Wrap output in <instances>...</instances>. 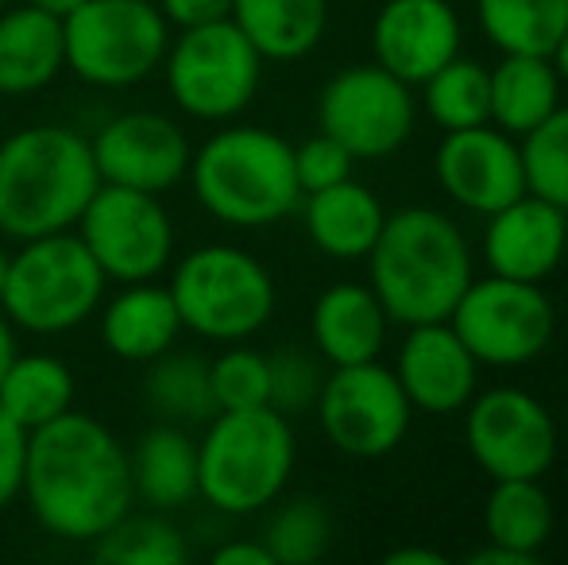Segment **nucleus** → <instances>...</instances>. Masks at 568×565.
<instances>
[{"instance_id": "obj_1", "label": "nucleus", "mask_w": 568, "mask_h": 565, "mask_svg": "<svg viewBox=\"0 0 568 565\" xmlns=\"http://www.w3.org/2000/svg\"><path fill=\"white\" fill-rule=\"evenodd\" d=\"M20 496L47 535L98 543L135 500L128 450L105 423L70 407L28 434Z\"/></svg>"}, {"instance_id": "obj_2", "label": "nucleus", "mask_w": 568, "mask_h": 565, "mask_svg": "<svg viewBox=\"0 0 568 565\" xmlns=\"http://www.w3.org/2000/svg\"><path fill=\"white\" fill-rule=\"evenodd\" d=\"M372 291L390 322H449L456 299L471 283V249L453 218L410 205L383 221L379 241L367 252Z\"/></svg>"}, {"instance_id": "obj_3", "label": "nucleus", "mask_w": 568, "mask_h": 565, "mask_svg": "<svg viewBox=\"0 0 568 565\" xmlns=\"http://www.w3.org/2000/svg\"><path fill=\"white\" fill-rule=\"evenodd\" d=\"M101 174L93 148L67 124H31L0 143V233L8 241L78 225Z\"/></svg>"}, {"instance_id": "obj_4", "label": "nucleus", "mask_w": 568, "mask_h": 565, "mask_svg": "<svg viewBox=\"0 0 568 565\" xmlns=\"http://www.w3.org/2000/svg\"><path fill=\"white\" fill-rule=\"evenodd\" d=\"M194 194L217 221L236 229H263L294 213L302 198L294 174V148L278 132L236 124L221 129L190 155Z\"/></svg>"}, {"instance_id": "obj_5", "label": "nucleus", "mask_w": 568, "mask_h": 565, "mask_svg": "<svg viewBox=\"0 0 568 565\" xmlns=\"http://www.w3.org/2000/svg\"><path fill=\"white\" fill-rule=\"evenodd\" d=\"M294 430L275 407L217 411L197 442V496L225 515H252L283 496Z\"/></svg>"}, {"instance_id": "obj_6", "label": "nucleus", "mask_w": 568, "mask_h": 565, "mask_svg": "<svg viewBox=\"0 0 568 565\" xmlns=\"http://www.w3.org/2000/svg\"><path fill=\"white\" fill-rule=\"evenodd\" d=\"M105 272L78 233H47L20 241L8 256L0 310L16 330L54 337L85 325L105 299Z\"/></svg>"}, {"instance_id": "obj_7", "label": "nucleus", "mask_w": 568, "mask_h": 565, "mask_svg": "<svg viewBox=\"0 0 568 565\" xmlns=\"http://www.w3.org/2000/svg\"><path fill=\"white\" fill-rule=\"evenodd\" d=\"M182 330L205 341H236L260 333L275 314V280L236 244H202L179 260L171 280Z\"/></svg>"}, {"instance_id": "obj_8", "label": "nucleus", "mask_w": 568, "mask_h": 565, "mask_svg": "<svg viewBox=\"0 0 568 565\" xmlns=\"http://www.w3.org/2000/svg\"><path fill=\"white\" fill-rule=\"evenodd\" d=\"M62 39L67 70L85 85L124 90L163 67L171 23L155 0H85L62 20Z\"/></svg>"}, {"instance_id": "obj_9", "label": "nucleus", "mask_w": 568, "mask_h": 565, "mask_svg": "<svg viewBox=\"0 0 568 565\" xmlns=\"http://www.w3.org/2000/svg\"><path fill=\"white\" fill-rule=\"evenodd\" d=\"M166 90L197 121H232L252 105L263 78V54L232 20L182 28L166 47Z\"/></svg>"}, {"instance_id": "obj_10", "label": "nucleus", "mask_w": 568, "mask_h": 565, "mask_svg": "<svg viewBox=\"0 0 568 565\" xmlns=\"http://www.w3.org/2000/svg\"><path fill=\"white\" fill-rule=\"evenodd\" d=\"M449 325L468 353L487 369H523L549 349L557 330V310L541 283L487 275L464 286Z\"/></svg>"}, {"instance_id": "obj_11", "label": "nucleus", "mask_w": 568, "mask_h": 565, "mask_svg": "<svg viewBox=\"0 0 568 565\" xmlns=\"http://www.w3.org/2000/svg\"><path fill=\"white\" fill-rule=\"evenodd\" d=\"M78 236L98 260L105 280L143 283L155 280L174 256V225L159 194L101 182L78 218Z\"/></svg>"}, {"instance_id": "obj_12", "label": "nucleus", "mask_w": 568, "mask_h": 565, "mask_svg": "<svg viewBox=\"0 0 568 565\" xmlns=\"http://www.w3.org/2000/svg\"><path fill=\"white\" fill-rule=\"evenodd\" d=\"M414 93L403 78L383 70L379 62L348 67L317 98V124L325 137L352 151L356 159L395 155L414 132Z\"/></svg>"}, {"instance_id": "obj_13", "label": "nucleus", "mask_w": 568, "mask_h": 565, "mask_svg": "<svg viewBox=\"0 0 568 565\" xmlns=\"http://www.w3.org/2000/svg\"><path fill=\"white\" fill-rule=\"evenodd\" d=\"M314 411L322 418L325 437L341 453L364 461L398 450L414 415L398 376L379 361L333 369V376H325Z\"/></svg>"}, {"instance_id": "obj_14", "label": "nucleus", "mask_w": 568, "mask_h": 565, "mask_svg": "<svg viewBox=\"0 0 568 565\" xmlns=\"http://www.w3.org/2000/svg\"><path fill=\"white\" fill-rule=\"evenodd\" d=\"M464 415V442L491 481L546 476L561 445V430L546 403L523 387H491L471 395Z\"/></svg>"}, {"instance_id": "obj_15", "label": "nucleus", "mask_w": 568, "mask_h": 565, "mask_svg": "<svg viewBox=\"0 0 568 565\" xmlns=\"http://www.w3.org/2000/svg\"><path fill=\"white\" fill-rule=\"evenodd\" d=\"M101 182L163 194L190 171V140L163 113H120L90 140Z\"/></svg>"}, {"instance_id": "obj_16", "label": "nucleus", "mask_w": 568, "mask_h": 565, "mask_svg": "<svg viewBox=\"0 0 568 565\" xmlns=\"http://www.w3.org/2000/svg\"><path fill=\"white\" fill-rule=\"evenodd\" d=\"M434 171L442 190L456 205L471 213H495L526 194L523 151L510 132L495 129L491 121L476 129L445 132L437 143Z\"/></svg>"}, {"instance_id": "obj_17", "label": "nucleus", "mask_w": 568, "mask_h": 565, "mask_svg": "<svg viewBox=\"0 0 568 565\" xmlns=\"http://www.w3.org/2000/svg\"><path fill=\"white\" fill-rule=\"evenodd\" d=\"M565 256H568V213L561 205L526 190L510 205L487 213L484 260L491 268V275L546 283Z\"/></svg>"}, {"instance_id": "obj_18", "label": "nucleus", "mask_w": 568, "mask_h": 565, "mask_svg": "<svg viewBox=\"0 0 568 565\" xmlns=\"http://www.w3.org/2000/svg\"><path fill=\"white\" fill-rule=\"evenodd\" d=\"M372 47L383 70L422 85L460 54V20L449 0H387L372 23Z\"/></svg>"}, {"instance_id": "obj_19", "label": "nucleus", "mask_w": 568, "mask_h": 565, "mask_svg": "<svg viewBox=\"0 0 568 565\" xmlns=\"http://www.w3.org/2000/svg\"><path fill=\"white\" fill-rule=\"evenodd\" d=\"M395 376L403 384L410 407L426 415H453L464 411L476 395L479 361L468 353L449 322L410 325L403 349H398Z\"/></svg>"}, {"instance_id": "obj_20", "label": "nucleus", "mask_w": 568, "mask_h": 565, "mask_svg": "<svg viewBox=\"0 0 568 565\" xmlns=\"http://www.w3.org/2000/svg\"><path fill=\"white\" fill-rule=\"evenodd\" d=\"M67 70L62 20L36 4L0 8V93L28 98Z\"/></svg>"}, {"instance_id": "obj_21", "label": "nucleus", "mask_w": 568, "mask_h": 565, "mask_svg": "<svg viewBox=\"0 0 568 565\" xmlns=\"http://www.w3.org/2000/svg\"><path fill=\"white\" fill-rule=\"evenodd\" d=\"M387 310L375 299L372 286L359 283H337L329 291L317 294L314 317V345L333 369L359 361H379L383 345H387Z\"/></svg>"}, {"instance_id": "obj_22", "label": "nucleus", "mask_w": 568, "mask_h": 565, "mask_svg": "<svg viewBox=\"0 0 568 565\" xmlns=\"http://www.w3.org/2000/svg\"><path fill=\"white\" fill-rule=\"evenodd\" d=\"M182 333V317L174 306L171 286H155V280L124 283V291L101 314V337L113 356L128 364H148L174 349Z\"/></svg>"}, {"instance_id": "obj_23", "label": "nucleus", "mask_w": 568, "mask_h": 565, "mask_svg": "<svg viewBox=\"0 0 568 565\" xmlns=\"http://www.w3.org/2000/svg\"><path fill=\"white\" fill-rule=\"evenodd\" d=\"M383 221V202L356 179L306 194V233L333 260H367Z\"/></svg>"}, {"instance_id": "obj_24", "label": "nucleus", "mask_w": 568, "mask_h": 565, "mask_svg": "<svg viewBox=\"0 0 568 565\" xmlns=\"http://www.w3.org/2000/svg\"><path fill=\"white\" fill-rule=\"evenodd\" d=\"M132 465V492L151 512H174L197 496V442L179 423H155L143 430Z\"/></svg>"}, {"instance_id": "obj_25", "label": "nucleus", "mask_w": 568, "mask_h": 565, "mask_svg": "<svg viewBox=\"0 0 568 565\" xmlns=\"http://www.w3.org/2000/svg\"><path fill=\"white\" fill-rule=\"evenodd\" d=\"M229 20L263 54V62L306 59L329 28V0H232Z\"/></svg>"}, {"instance_id": "obj_26", "label": "nucleus", "mask_w": 568, "mask_h": 565, "mask_svg": "<svg viewBox=\"0 0 568 565\" xmlns=\"http://www.w3.org/2000/svg\"><path fill=\"white\" fill-rule=\"evenodd\" d=\"M491 124L510 137H526L561 105V74L549 54H503L487 70Z\"/></svg>"}, {"instance_id": "obj_27", "label": "nucleus", "mask_w": 568, "mask_h": 565, "mask_svg": "<svg viewBox=\"0 0 568 565\" xmlns=\"http://www.w3.org/2000/svg\"><path fill=\"white\" fill-rule=\"evenodd\" d=\"M487 543L515 551L523 558H538L554 535V500L541 488V476H518V481H495L484 504Z\"/></svg>"}, {"instance_id": "obj_28", "label": "nucleus", "mask_w": 568, "mask_h": 565, "mask_svg": "<svg viewBox=\"0 0 568 565\" xmlns=\"http://www.w3.org/2000/svg\"><path fill=\"white\" fill-rule=\"evenodd\" d=\"M0 407L28 434L54 423L74 407V372L51 353H16L0 380Z\"/></svg>"}, {"instance_id": "obj_29", "label": "nucleus", "mask_w": 568, "mask_h": 565, "mask_svg": "<svg viewBox=\"0 0 568 565\" xmlns=\"http://www.w3.org/2000/svg\"><path fill=\"white\" fill-rule=\"evenodd\" d=\"M143 400L163 423L197 426L210 423L217 415V400H213L210 384V364L202 356L171 353L148 361V376H143Z\"/></svg>"}, {"instance_id": "obj_30", "label": "nucleus", "mask_w": 568, "mask_h": 565, "mask_svg": "<svg viewBox=\"0 0 568 565\" xmlns=\"http://www.w3.org/2000/svg\"><path fill=\"white\" fill-rule=\"evenodd\" d=\"M476 12L503 54H554L568 28V0H476Z\"/></svg>"}, {"instance_id": "obj_31", "label": "nucleus", "mask_w": 568, "mask_h": 565, "mask_svg": "<svg viewBox=\"0 0 568 565\" xmlns=\"http://www.w3.org/2000/svg\"><path fill=\"white\" fill-rule=\"evenodd\" d=\"M422 105L429 121L445 132L476 129L491 121V90H487V67L476 59H449L442 70L422 82Z\"/></svg>"}, {"instance_id": "obj_32", "label": "nucleus", "mask_w": 568, "mask_h": 565, "mask_svg": "<svg viewBox=\"0 0 568 565\" xmlns=\"http://www.w3.org/2000/svg\"><path fill=\"white\" fill-rule=\"evenodd\" d=\"M93 554L105 565H182L190 558V546L182 531L163 519V512H128L93 543Z\"/></svg>"}, {"instance_id": "obj_33", "label": "nucleus", "mask_w": 568, "mask_h": 565, "mask_svg": "<svg viewBox=\"0 0 568 565\" xmlns=\"http://www.w3.org/2000/svg\"><path fill=\"white\" fill-rule=\"evenodd\" d=\"M329 543L333 519L322 500L314 496L286 500L267 519V535H263V546L271 551L275 565H314L325 558Z\"/></svg>"}, {"instance_id": "obj_34", "label": "nucleus", "mask_w": 568, "mask_h": 565, "mask_svg": "<svg viewBox=\"0 0 568 565\" xmlns=\"http://www.w3.org/2000/svg\"><path fill=\"white\" fill-rule=\"evenodd\" d=\"M526 190L568 213V105H557L541 124L518 137Z\"/></svg>"}, {"instance_id": "obj_35", "label": "nucleus", "mask_w": 568, "mask_h": 565, "mask_svg": "<svg viewBox=\"0 0 568 565\" xmlns=\"http://www.w3.org/2000/svg\"><path fill=\"white\" fill-rule=\"evenodd\" d=\"M210 384L217 411H247L267 407L271 400V372L267 356L255 349H229L210 364Z\"/></svg>"}, {"instance_id": "obj_36", "label": "nucleus", "mask_w": 568, "mask_h": 565, "mask_svg": "<svg viewBox=\"0 0 568 565\" xmlns=\"http://www.w3.org/2000/svg\"><path fill=\"white\" fill-rule=\"evenodd\" d=\"M267 372H271L267 407H275L278 415H286V418L317 407L325 376L314 356H306L302 349H278V353L267 356Z\"/></svg>"}, {"instance_id": "obj_37", "label": "nucleus", "mask_w": 568, "mask_h": 565, "mask_svg": "<svg viewBox=\"0 0 568 565\" xmlns=\"http://www.w3.org/2000/svg\"><path fill=\"white\" fill-rule=\"evenodd\" d=\"M352 167H356V155L344 143L325 137V132H317V137H310L306 143L294 148V174H298L302 194H314V190L337 186V182L352 179Z\"/></svg>"}, {"instance_id": "obj_38", "label": "nucleus", "mask_w": 568, "mask_h": 565, "mask_svg": "<svg viewBox=\"0 0 568 565\" xmlns=\"http://www.w3.org/2000/svg\"><path fill=\"white\" fill-rule=\"evenodd\" d=\"M23 465H28V430L0 407V512L23 492Z\"/></svg>"}, {"instance_id": "obj_39", "label": "nucleus", "mask_w": 568, "mask_h": 565, "mask_svg": "<svg viewBox=\"0 0 568 565\" xmlns=\"http://www.w3.org/2000/svg\"><path fill=\"white\" fill-rule=\"evenodd\" d=\"M159 12L174 28H197V23H217L229 20L232 0H155Z\"/></svg>"}, {"instance_id": "obj_40", "label": "nucleus", "mask_w": 568, "mask_h": 565, "mask_svg": "<svg viewBox=\"0 0 568 565\" xmlns=\"http://www.w3.org/2000/svg\"><path fill=\"white\" fill-rule=\"evenodd\" d=\"M213 565H275L271 558V551L260 543H252V538H232V543L217 546L213 551Z\"/></svg>"}, {"instance_id": "obj_41", "label": "nucleus", "mask_w": 568, "mask_h": 565, "mask_svg": "<svg viewBox=\"0 0 568 565\" xmlns=\"http://www.w3.org/2000/svg\"><path fill=\"white\" fill-rule=\"evenodd\" d=\"M387 565H445V554L429 551V546H398V551H390Z\"/></svg>"}, {"instance_id": "obj_42", "label": "nucleus", "mask_w": 568, "mask_h": 565, "mask_svg": "<svg viewBox=\"0 0 568 565\" xmlns=\"http://www.w3.org/2000/svg\"><path fill=\"white\" fill-rule=\"evenodd\" d=\"M468 565H534V562L523 558V554H515V551H503V546L487 543V546H479V551L468 554Z\"/></svg>"}, {"instance_id": "obj_43", "label": "nucleus", "mask_w": 568, "mask_h": 565, "mask_svg": "<svg viewBox=\"0 0 568 565\" xmlns=\"http://www.w3.org/2000/svg\"><path fill=\"white\" fill-rule=\"evenodd\" d=\"M16 353H20V345H16V325L4 317V310H0V380H4L8 364L16 361Z\"/></svg>"}, {"instance_id": "obj_44", "label": "nucleus", "mask_w": 568, "mask_h": 565, "mask_svg": "<svg viewBox=\"0 0 568 565\" xmlns=\"http://www.w3.org/2000/svg\"><path fill=\"white\" fill-rule=\"evenodd\" d=\"M28 4H36V8H43V12H51V16H59V20H67L74 8H82L85 0H28Z\"/></svg>"}, {"instance_id": "obj_45", "label": "nucleus", "mask_w": 568, "mask_h": 565, "mask_svg": "<svg viewBox=\"0 0 568 565\" xmlns=\"http://www.w3.org/2000/svg\"><path fill=\"white\" fill-rule=\"evenodd\" d=\"M554 67H557V74H561V85H568V28H565V36H561V43L554 47Z\"/></svg>"}, {"instance_id": "obj_46", "label": "nucleus", "mask_w": 568, "mask_h": 565, "mask_svg": "<svg viewBox=\"0 0 568 565\" xmlns=\"http://www.w3.org/2000/svg\"><path fill=\"white\" fill-rule=\"evenodd\" d=\"M4 280H8V252L0 249V294H4Z\"/></svg>"}, {"instance_id": "obj_47", "label": "nucleus", "mask_w": 568, "mask_h": 565, "mask_svg": "<svg viewBox=\"0 0 568 565\" xmlns=\"http://www.w3.org/2000/svg\"><path fill=\"white\" fill-rule=\"evenodd\" d=\"M565 437H568V403H565Z\"/></svg>"}, {"instance_id": "obj_48", "label": "nucleus", "mask_w": 568, "mask_h": 565, "mask_svg": "<svg viewBox=\"0 0 568 565\" xmlns=\"http://www.w3.org/2000/svg\"><path fill=\"white\" fill-rule=\"evenodd\" d=\"M4 4H8V0H0V8H4Z\"/></svg>"}]
</instances>
